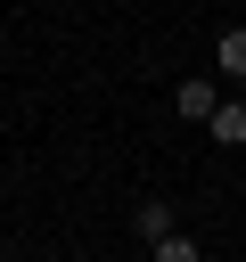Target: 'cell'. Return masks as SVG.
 <instances>
[{
  "instance_id": "obj_1",
  "label": "cell",
  "mask_w": 246,
  "mask_h": 262,
  "mask_svg": "<svg viewBox=\"0 0 246 262\" xmlns=\"http://www.w3.org/2000/svg\"><path fill=\"white\" fill-rule=\"evenodd\" d=\"M172 106H180V123H205V115H213V106H221V90H213V82H205V74H189V82H180V90H172Z\"/></svg>"
},
{
  "instance_id": "obj_2",
  "label": "cell",
  "mask_w": 246,
  "mask_h": 262,
  "mask_svg": "<svg viewBox=\"0 0 246 262\" xmlns=\"http://www.w3.org/2000/svg\"><path fill=\"white\" fill-rule=\"evenodd\" d=\"M205 131H213L221 147H246V98H221V106L205 115Z\"/></svg>"
},
{
  "instance_id": "obj_3",
  "label": "cell",
  "mask_w": 246,
  "mask_h": 262,
  "mask_svg": "<svg viewBox=\"0 0 246 262\" xmlns=\"http://www.w3.org/2000/svg\"><path fill=\"white\" fill-rule=\"evenodd\" d=\"M213 66H221L230 82H246V25H221V41H213Z\"/></svg>"
},
{
  "instance_id": "obj_4",
  "label": "cell",
  "mask_w": 246,
  "mask_h": 262,
  "mask_svg": "<svg viewBox=\"0 0 246 262\" xmlns=\"http://www.w3.org/2000/svg\"><path fill=\"white\" fill-rule=\"evenodd\" d=\"M131 229H139L148 246H156V237H172V205H156V196H148V205L131 213Z\"/></svg>"
},
{
  "instance_id": "obj_5",
  "label": "cell",
  "mask_w": 246,
  "mask_h": 262,
  "mask_svg": "<svg viewBox=\"0 0 246 262\" xmlns=\"http://www.w3.org/2000/svg\"><path fill=\"white\" fill-rule=\"evenodd\" d=\"M148 262H205V254H197V237H180V229H172V237H156V254H148Z\"/></svg>"
}]
</instances>
